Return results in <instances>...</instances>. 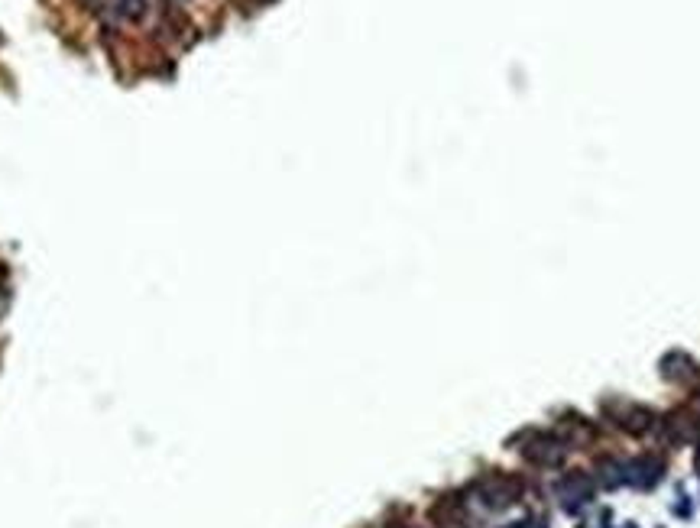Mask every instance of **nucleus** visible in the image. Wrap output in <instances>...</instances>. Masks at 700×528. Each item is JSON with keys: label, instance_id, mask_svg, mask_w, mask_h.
Returning <instances> with one entry per match:
<instances>
[{"label": "nucleus", "instance_id": "nucleus-1", "mask_svg": "<svg viewBox=\"0 0 700 528\" xmlns=\"http://www.w3.org/2000/svg\"><path fill=\"white\" fill-rule=\"evenodd\" d=\"M519 493H522V483L512 480V477H487V480H481L473 486L477 503L487 505V509H506V505H512L519 499Z\"/></svg>", "mask_w": 700, "mask_h": 528}, {"label": "nucleus", "instance_id": "nucleus-2", "mask_svg": "<svg viewBox=\"0 0 700 528\" xmlns=\"http://www.w3.org/2000/svg\"><path fill=\"white\" fill-rule=\"evenodd\" d=\"M558 499L565 505V513H581L583 505L593 499V480L587 473H571L558 483Z\"/></svg>", "mask_w": 700, "mask_h": 528}, {"label": "nucleus", "instance_id": "nucleus-3", "mask_svg": "<svg viewBox=\"0 0 700 528\" xmlns=\"http://www.w3.org/2000/svg\"><path fill=\"white\" fill-rule=\"evenodd\" d=\"M622 473V483H630L636 489H652L655 483L661 480V473H665V464L658 458H636L630 464L620 467Z\"/></svg>", "mask_w": 700, "mask_h": 528}, {"label": "nucleus", "instance_id": "nucleus-4", "mask_svg": "<svg viewBox=\"0 0 700 528\" xmlns=\"http://www.w3.org/2000/svg\"><path fill=\"white\" fill-rule=\"evenodd\" d=\"M522 454H526V460H532L536 467H561V460H565L567 448L558 441V438H548V434H538V438H532V441L522 448Z\"/></svg>", "mask_w": 700, "mask_h": 528}, {"label": "nucleus", "instance_id": "nucleus-5", "mask_svg": "<svg viewBox=\"0 0 700 528\" xmlns=\"http://www.w3.org/2000/svg\"><path fill=\"white\" fill-rule=\"evenodd\" d=\"M620 428L622 431H630V434H646L649 428H652L655 415L649 409H642V405H626V409L620 412Z\"/></svg>", "mask_w": 700, "mask_h": 528}, {"label": "nucleus", "instance_id": "nucleus-6", "mask_svg": "<svg viewBox=\"0 0 700 528\" xmlns=\"http://www.w3.org/2000/svg\"><path fill=\"white\" fill-rule=\"evenodd\" d=\"M503 528H548V525H545V519H538V515H528V519L509 522V525H503Z\"/></svg>", "mask_w": 700, "mask_h": 528}, {"label": "nucleus", "instance_id": "nucleus-7", "mask_svg": "<svg viewBox=\"0 0 700 528\" xmlns=\"http://www.w3.org/2000/svg\"><path fill=\"white\" fill-rule=\"evenodd\" d=\"M393 528H406V525H393Z\"/></svg>", "mask_w": 700, "mask_h": 528}]
</instances>
